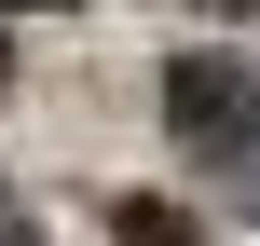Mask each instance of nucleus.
Wrapping results in <instances>:
<instances>
[{
	"label": "nucleus",
	"instance_id": "obj_1",
	"mask_svg": "<svg viewBox=\"0 0 260 246\" xmlns=\"http://www.w3.org/2000/svg\"><path fill=\"white\" fill-rule=\"evenodd\" d=\"M165 137L192 164H260V55H178L165 68Z\"/></svg>",
	"mask_w": 260,
	"mask_h": 246
},
{
	"label": "nucleus",
	"instance_id": "obj_4",
	"mask_svg": "<svg viewBox=\"0 0 260 246\" xmlns=\"http://www.w3.org/2000/svg\"><path fill=\"white\" fill-rule=\"evenodd\" d=\"M27 14H55V0H27Z\"/></svg>",
	"mask_w": 260,
	"mask_h": 246
},
{
	"label": "nucleus",
	"instance_id": "obj_3",
	"mask_svg": "<svg viewBox=\"0 0 260 246\" xmlns=\"http://www.w3.org/2000/svg\"><path fill=\"white\" fill-rule=\"evenodd\" d=\"M192 14H260V0H192Z\"/></svg>",
	"mask_w": 260,
	"mask_h": 246
},
{
	"label": "nucleus",
	"instance_id": "obj_2",
	"mask_svg": "<svg viewBox=\"0 0 260 246\" xmlns=\"http://www.w3.org/2000/svg\"><path fill=\"white\" fill-rule=\"evenodd\" d=\"M110 233H123V246H206L178 205H151V192H123V205H110Z\"/></svg>",
	"mask_w": 260,
	"mask_h": 246
}]
</instances>
